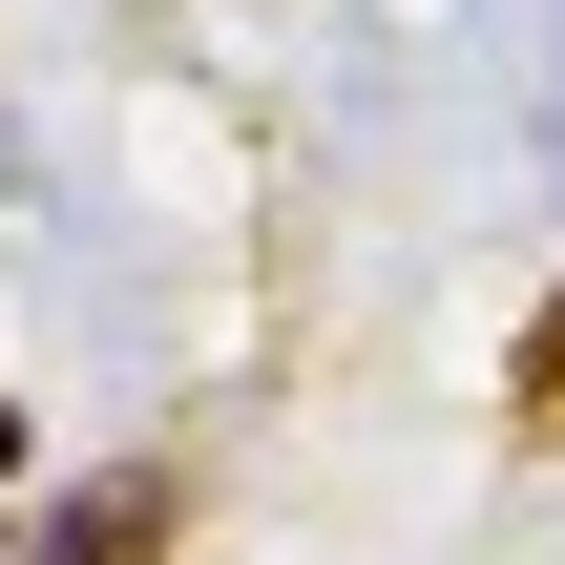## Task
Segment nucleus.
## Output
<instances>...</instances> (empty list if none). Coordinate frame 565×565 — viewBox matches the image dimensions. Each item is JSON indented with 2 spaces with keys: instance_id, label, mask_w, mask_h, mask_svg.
<instances>
[{
  "instance_id": "nucleus-1",
  "label": "nucleus",
  "mask_w": 565,
  "mask_h": 565,
  "mask_svg": "<svg viewBox=\"0 0 565 565\" xmlns=\"http://www.w3.org/2000/svg\"><path fill=\"white\" fill-rule=\"evenodd\" d=\"M147 524H168V482H84V503H63V545H42V565H147Z\"/></svg>"
}]
</instances>
